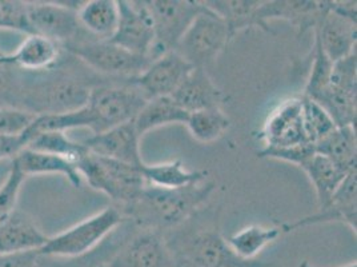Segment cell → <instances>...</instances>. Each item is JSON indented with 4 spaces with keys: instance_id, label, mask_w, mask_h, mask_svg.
Listing matches in <instances>:
<instances>
[{
    "instance_id": "obj_17",
    "label": "cell",
    "mask_w": 357,
    "mask_h": 267,
    "mask_svg": "<svg viewBox=\"0 0 357 267\" xmlns=\"http://www.w3.org/2000/svg\"><path fill=\"white\" fill-rule=\"evenodd\" d=\"M357 182L356 170L349 173L342 180L340 187L333 194L326 206L320 208V211L298 219L296 222L284 224L283 233L294 231L300 227L313 226L319 223H345L355 234L357 229Z\"/></svg>"
},
{
    "instance_id": "obj_41",
    "label": "cell",
    "mask_w": 357,
    "mask_h": 267,
    "mask_svg": "<svg viewBox=\"0 0 357 267\" xmlns=\"http://www.w3.org/2000/svg\"><path fill=\"white\" fill-rule=\"evenodd\" d=\"M38 262L39 254L36 250L0 255V267H38Z\"/></svg>"
},
{
    "instance_id": "obj_27",
    "label": "cell",
    "mask_w": 357,
    "mask_h": 267,
    "mask_svg": "<svg viewBox=\"0 0 357 267\" xmlns=\"http://www.w3.org/2000/svg\"><path fill=\"white\" fill-rule=\"evenodd\" d=\"M317 154L328 158L344 171L356 170L357 142L355 126L337 127L332 133L314 143Z\"/></svg>"
},
{
    "instance_id": "obj_4",
    "label": "cell",
    "mask_w": 357,
    "mask_h": 267,
    "mask_svg": "<svg viewBox=\"0 0 357 267\" xmlns=\"http://www.w3.org/2000/svg\"><path fill=\"white\" fill-rule=\"evenodd\" d=\"M76 168L92 189L108 195L119 208L134 202L147 185L142 174V166L123 164L91 151L76 164Z\"/></svg>"
},
{
    "instance_id": "obj_37",
    "label": "cell",
    "mask_w": 357,
    "mask_h": 267,
    "mask_svg": "<svg viewBox=\"0 0 357 267\" xmlns=\"http://www.w3.org/2000/svg\"><path fill=\"white\" fill-rule=\"evenodd\" d=\"M24 179L26 175L22 173L15 161H13L7 178L0 185V221L16 210L17 196Z\"/></svg>"
},
{
    "instance_id": "obj_33",
    "label": "cell",
    "mask_w": 357,
    "mask_h": 267,
    "mask_svg": "<svg viewBox=\"0 0 357 267\" xmlns=\"http://www.w3.org/2000/svg\"><path fill=\"white\" fill-rule=\"evenodd\" d=\"M185 124L192 138L197 142L212 143L228 131L231 127V120L222 107H215L190 114Z\"/></svg>"
},
{
    "instance_id": "obj_19",
    "label": "cell",
    "mask_w": 357,
    "mask_h": 267,
    "mask_svg": "<svg viewBox=\"0 0 357 267\" xmlns=\"http://www.w3.org/2000/svg\"><path fill=\"white\" fill-rule=\"evenodd\" d=\"M323 51L333 63L356 52V20L340 15L329 7L313 29Z\"/></svg>"
},
{
    "instance_id": "obj_44",
    "label": "cell",
    "mask_w": 357,
    "mask_h": 267,
    "mask_svg": "<svg viewBox=\"0 0 357 267\" xmlns=\"http://www.w3.org/2000/svg\"><path fill=\"white\" fill-rule=\"evenodd\" d=\"M298 267H319L314 266V265H311L310 262H307V261H303ZM336 267H357L356 262H352V264H348V265H344V266H336Z\"/></svg>"
},
{
    "instance_id": "obj_3",
    "label": "cell",
    "mask_w": 357,
    "mask_h": 267,
    "mask_svg": "<svg viewBox=\"0 0 357 267\" xmlns=\"http://www.w3.org/2000/svg\"><path fill=\"white\" fill-rule=\"evenodd\" d=\"M105 80L109 79L93 71L84 75L59 73L32 85H23L16 107L35 115L76 111L89 103L92 89Z\"/></svg>"
},
{
    "instance_id": "obj_6",
    "label": "cell",
    "mask_w": 357,
    "mask_h": 267,
    "mask_svg": "<svg viewBox=\"0 0 357 267\" xmlns=\"http://www.w3.org/2000/svg\"><path fill=\"white\" fill-rule=\"evenodd\" d=\"M126 221L127 219L119 208H105L58 236L48 237V240L42 249L38 250V254L40 257L54 258H77L86 255L96 249Z\"/></svg>"
},
{
    "instance_id": "obj_36",
    "label": "cell",
    "mask_w": 357,
    "mask_h": 267,
    "mask_svg": "<svg viewBox=\"0 0 357 267\" xmlns=\"http://www.w3.org/2000/svg\"><path fill=\"white\" fill-rule=\"evenodd\" d=\"M36 115L17 107H0V138L22 136Z\"/></svg>"
},
{
    "instance_id": "obj_39",
    "label": "cell",
    "mask_w": 357,
    "mask_h": 267,
    "mask_svg": "<svg viewBox=\"0 0 357 267\" xmlns=\"http://www.w3.org/2000/svg\"><path fill=\"white\" fill-rule=\"evenodd\" d=\"M0 29L22 31L27 35L30 34L26 16V1L0 0Z\"/></svg>"
},
{
    "instance_id": "obj_26",
    "label": "cell",
    "mask_w": 357,
    "mask_h": 267,
    "mask_svg": "<svg viewBox=\"0 0 357 267\" xmlns=\"http://www.w3.org/2000/svg\"><path fill=\"white\" fill-rule=\"evenodd\" d=\"M190 114L178 106L172 96H160L147 101L134 119L135 129L142 138L144 134L162 126L185 124Z\"/></svg>"
},
{
    "instance_id": "obj_25",
    "label": "cell",
    "mask_w": 357,
    "mask_h": 267,
    "mask_svg": "<svg viewBox=\"0 0 357 267\" xmlns=\"http://www.w3.org/2000/svg\"><path fill=\"white\" fill-rule=\"evenodd\" d=\"M13 161H15L26 177L40 174H60L68 179L75 187H80L82 185V177L76 166L56 155L23 149L16 154Z\"/></svg>"
},
{
    "instance_id": "obj_28",
    "label": "cell",
    "mask_w": 357,
    "mask_h": 267,
    "mask_svg": "<svg viewBox=\"0 0 357 267\" xmlns=\"http://www.w3.org/2000/svg\"><path fill=\"white\" fill-rule=\"evenodd\" d=\"M142 174L147 185L163 189H181L202 183L208 175L207 171L187 170L180 159L168 164H144L142 166Z\"/></svg>"
},
{
    "instance_id": "obj_42",
    "label": "cell",
    "mask_w": 357,
    "mask_h": 267,
    "mask_svg": "<svg viewBox=\"0 0 357 267\" xmlns=\"http://www.w3.org/2000/svg\"><path fill=\"white\" fill-rule=\"evenodd\" d=\"M23 149L20 136L16 138H0V159L14 158Z\"/></svg>"
},
{
    "instance_id": "obj_15",
    "label": "cell",
    "mask_w": 357,
    "mask_h": 267,
    "mask_svg": "<svg viewBox=\"0 0 357 267\" xmlns=\"http://www.w3.org/2000/svg\"><path fill=\"white\" fill-rule=\"evenodd\" d=\"M259 139L264 142V147L272 149L311 143L304 129L301 96L279 104L266 119Z\"/></svg>"
},
{
    "instance_id": "obj_12",
    "label": "cell",
    "mask_w": 357,
    "mask_h": 267,
    "mask_svg": "<svg viewBox=\"0 0 357 267\" xmlns=\"http://www.w3.org/2000/svg\"><path fill=\"white\" fill-rule=\"evenodd\" d=\"M118 27L108 41L132 54L149 58V51L155 41V31L147 1L118 0Z\"/></svg>"
},
{
    "instance_id": "obj_23",
    "label": "cell",
    "mask_w": 357,
    "mask_h": 267,
    "mask_svg": "<svg viewBox=\"0 0 357 267\" xmlns=\"http://www.w3.org/2000/svg\"><path fill=\"white\" fill-rule=\"evenodd\" d=\"M61 45L42 35L29 34L17 47L13 57V64L24 71H45L58 64Z\"/></svg>"
},
{
    "instance_id": "obj_2",
    "label": "cell",
    "mask_w": 357,
    "mask_h": 267,
    "mask_svg": "<svg viewBox=\"0 0 357 267\" xmlns=\"http://www.w3.org/2000/svg\"><path fill=\"white\" fill-rule=\"evenodd\" d=\"M163 236L178 267H279L273 262L241 259L220 233L218 218L206 221L202 210Z\"/></svg>"
},
{
    "instance_id": "obj_10",
    "label": "cell",
    "mask_w": 357,
    "mask_h": 267,
    "mask_svg": "<svg viewBox=\"0 0 357 267\" xmlns=\"http://www.w3.org/2000/svg\"><path fill=\"white\" fill-rule=\"evenodd\" d=\"M356 52L333 63L329 83L313 98L337 127L356 126Z\"/></svg>"
},
{
    "instance_id": "obj_8",
    "label": "cell",
    "mask_w": 357,
    "mask_h": 267,
    "mask_svg": "<svg viewBox=\"0 0 357 267\" xmlns=\"http://www.w3.org/2000/svg\"><path fill=\"white\" fill-rule=\"evenodd\" d=\"M231 39L232 36L227 23L203 4L202 13L195 17L175 51L194 68L207 71L208 67L215 64Z\"/></svg>"
},
{
    "instance_id": "obj_13",
    "label": "cell",
    "mask_w": 357,
    "mask_h": 267,
    "mask_svg": "<svg viewBox=\"0 0 357 267\" xmlns=\"http://www.w3.org/2000/svg\"><path fill=\"white\" fill-rule=\"evenodd\" d=\"M108 266L178 267V265L164 239L163 233L137 229L108 262Z\"/></svg>"
},
{
    "instance_id": "obj_22",
    "label": "cell",
    "mask_w": 357,
    "mask_h": 267,
    "mask_svg": "<svg viewBox=\"0 0 357 267\" xmlns=\"http://www.w3.org/2000/svg\"><path fill=\"white\" fill-rule=\"evenodd\" d=\"M135 227L134 223L126 221L105 238L96 249L77 258H54L39 255L38 267H100L108 264L114 255L119 252L124 242L134 233L132 230Z\"/></svg>"
},
{
    "instance_id": "obj_35",
    "label": "cell",
    "mask_w": 357,
    "mask_h": 267,
    "mask_svg": "<svg viewBox=\"0 0 357 267\" xmlns=\"http://www.w3.org/2000/svg\"><path fill=\"white\" fill-rule=\"evenodd\" d=\"M333 70V62L328 58L326 52L323 51L321 45L319 43L317 38L314 36V45H313L312 67L308 76L307 85L304 87L303 96L313 98L317 92H320L329 83L331 75Z\"/></svg>"
},
{
    "instance_id": "obj_1",
    "label": "cell",
    "mask_w": 357,
    "mask_h": 267,
    "mask_svg": "<svg viewBox=\"0 0 357 267\" xmlns=\"http://www.w3.org/2000/svg\"><path fill=\"white\" fill-rule=\"evenodd\" d=\"M216 190L215 182H202L181 189L146 185L130 205L120 208L124 218L140 230L165 233L187 222L202 210Z\"/></svg>"
},
{
    "instance_id": "obj_32",
    "label": "cell",
    "mask_w": 357,
    "mask_h": 267,
    "mask_svg": "<svg viewBox=\"0 0 357 267\" xmlns=\"http://www.w3.org/2000/svg\"><path fill=\"white\" fill-rule=\"evenodd\" d=\"M24 149L52 154L70 161L75 166L89 152L83 142H75L67 136V134L60 131L36 134L31 138Z\"/></svg>"
},
{
    "instance_id": "obj_34",
    "label": "cell",
    "mask_w": 357,
    "mask_h": 267,
    "mask_svg": "<svg viewBox=\"0 0 357 267\" xmlns=\"http://www.w3.org/2000/svg\"><path fill=\"white\" fill-rule=\"evenodd\" d=\"M303 120L307 138L311 143H317L323 138L337 129L333 119L329 117L327 111L311 98L303 96Z\"/></svg>"
},
{
    "instance_id": "obj_11",
    "label": "cell",
    "mask_w": 357,
    "mask_h": 267,
    "mask_svg": "<svg viewBox=\"0 0 357 267\" xmlns=\"http://www.w3.org/2000/svg\"><path fill=\"white\" fill-rule=\"evenodd\" d=\"M77 1H26L30 34L42 35L61 45L79 39L82 27L77 19Z\"/></svg>"
},
{
    "instance_id": "obj_16",
    "label": "cell",
    "mask_w": 357,
    "mask_h": 267,
    "mask_svg": "<svg viewBox=\"0 0 357 267\" xmlns=\"http://www.w3.org/2000/svg\"><path fill=\"white\" fill-rule=\"evenodd\" d=\"M327 11V0H267L261 1L253 15L255 27L269 31L268 22L273 19H283L289 22L296 30L298 35L314 29Z\"/></svg>"
},
{
    "instance_id": "obj_29",
    "label": "cell",
    "mask_w": 357,
    "mask_h": 267,
    "mask_svg": "<svg viewBox=\"0 0 357 267\" xmlns=\"http://www.w3.org/2000/svg\"><path fill=\"white\" fill-rule=\"evenodd\" d=\"M303 170L312 182L320 208L327 205L333 194L340 187L342 180L349 174L317 152L303 167Z\"/></svg>"
},
{
    "instance_id": "obj_9",
    "label": "cell",
    "mask_w": 357,
    "mask_h": 267,
    "mask_svg": "<svg viewBox=\"0 0 357 267\" xmlns=\"http://www.w3.org/2000/svg\"><path fill=\"white\" fill-rule=\"evenodd\" d=\"M153 20L155 41L149 59L175 51L185 31L203 10L202 1L191 0H152L147 1Z\"/></svg>"
},
{
    "instance_id": "obj_45",
    "label": "cell",
    "mask_w": 357,
    "mask_h": 267,
    "mask_svg": "<svg viewBox=\"0 0 357 267\" xmlns=\"http://www.w3.org/2000/svg\"><path fill=\"white\" fill-rule=\"evenodd\" d=\"M100 267H109L108 266V264H105V265H102Z\"/></svg>"
},
{
    "instance_id": "obj_30",
    "label": "cell",
    "mask_w": 357,
    "mask_h": 267,
    "mask_svg": "<svg viewBox=\"0 0 357 267\" xmlns=\"http://www.w3.org/2000/svg\"><path fill=\"white\" fill-rule=\"evenodd\" d=\"M280 227H266L261 224H251L229 236L227 243L241 259L252 261L263 252L268 245L282 236Z\"/></svg>"
},
{
    "instance_id": "obj_24",
    "label": "cell",
    "mask_w": 357,
    "mask_h": 267,
    "mask_svg": "<svg viewBox=\"0 0 357 267\" xmlns=\"http://www.w3.org/2000/svg\"><path fill=\"white\" fill-rule=\"evenodd\" d=\"M82 30L87 31L93 39L108 41L115 34L119 22V8L115 0L83 1L77 10Z\"/></svg>"
},
{
    "instance_id": "obj_38",
    "label": "cell",
    "mask_w": 357,
    "mask_h": 267,
    "mask_svg": "<svg viewBox=\"0 0 357 267\" xmlns=\"http://www.w3.org/2000/svg\"><path fill=\"white\" fill-rule=\"evenodd\" d=\"M314 154H316V150L312 143H301L296 146L278 147V149L263 147L260 151H257L259 158L283 161L288 164H296L300 168H303L305 164H308Z\"/></svg>"
},
{
    "instance_id": "obj_20",
    "label": "cell",
    "mask_w": 357,
    "mask_h": 267,
    "mask_svg": "<svg viewBox=\"0 0 357 267\" xmlns=\"http://www.w3.org/2000/svg\"><path fill=\"white\" fill-rule=\"evenodd\" d=\"M48 237L27 214L14 210L0 221V255L14 252H33L45 245Z\"/></svg>"
},
{
    "instance_id": "obj_43",
    "label": "cell",
    "mask_w": 357,
    "mask_h": 267,
    "mask_svg": "<svg viewBox=\"0 0 357 267\" xmlns=\"http://www.w3.org/2000/svg\"><path fill=\"white\" fill-rule=\"evenodd\" d=\"M7 64H13V57L11 55L0 54V66H7Z\"/></svg>"
},
{
    "instance_id": "obj_21",
    "label": "cell",
    "mask_w": 357,
    "mask_h": 267,
    "mask_svg": "<svg viewBox=\"0 0 357 267\" xmlns=\"http://www.w3.org/2000/svg\"><path fill=\"white\" fill-rule=\"evenodd\" d=\"M172 98L188 114L222 107L224 101L223 91L213 83L208 73L203 68H194Z\"/></svg>"
},
{
    "instance_id": "obj_40",
    "label": "cell",
    "mask_w": 357,
    "mask_h": 267,
    "mask_svg": "<svg viewBox=\"0 0 357 267\" xmlns=\"http://www.w3.org/2000/svg\"><path fill=\"white\" fill-rule=\"evenodd\" d=\"M7 66H0V107H16L23 83Z\"/></svg>"
},
{
    "instance_id": "obj_31",
    "label": "cell",
    "mask_w": 357,
    "mask_h": 267,
    "mask_svg": "<svg viewBox=\"0 0 357 267\" xmlns=\"http://www.w3.org/2000/svg\"><path fill=\"white\" fill-rule=\"evenodd\" d=\"M259 0H207L206 7L220 16L234 38L240 31L255 27L253 15L260 6Z\"/></svg>"
},
{
    "instance_id": "obj_14",
    "label": "cell",
    "mask_w": 357,
    "mask_h": 267,
    "mask_svg": "<svg viewBox=\"0 0 357 267\" xmlns=\"http://www.w3.org/2000/svg\"><path fill=\"white\" fill-rule=\"evenodd\" d=\"M194 67L176 51L165 52L152 60L149 67L135 78V85L147 99L172 96Z\"/></svg>"
},
{
    "instance_id": "obj_5",
    "label": "cell",
    "mask_w": 357,
    "mask_h": 267,
    "mask_svg": "<svg viewBox=\"0 0 357 267\" xmlns=\"http://www.w3.org/2000/svg\"><path fill=\"white\" fill-rule=\"evenodd\" d=\"M132 80L109 79L92 89L87 103L95 120L92 135L134 120L147 103L149 99Z\"/></svg>"
},
{
    "instance_id": "obj_7",
    "label": "cell",
    "mask_w": 357,
    "mask_h": 267,
    "mask_svg": "<svg viewBox=\"0 0 357 267\" xmlns=\"http://www.w3.org/2000/svg\"><path fill=\"white\" fill-rule=\"evenodd\" d=\"M63 48L95 74L112 80H132L152 62L147 57L132 54L109 41L76 39Z\"/></svg>"
},
{
    "instance_id": "obj_18",
    "label": "cell",
    "mask_w": 357,
    "mask_h": 267,
    "mask_svg": "<svg viewBox=\"0 0 357 267\" xmlns=\"http://www.w3.org/2000/svg\"><path fill=\"white\" fill-rule=\"evenodd\" d=\"M140 139L131 120L105 133L91 135L83 145L99 157L140 167L144 164L140 155Z\"/></svg>"
}]
</instances>
